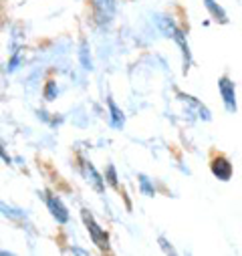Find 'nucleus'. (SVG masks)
Segmentation results:
<instances>
[{
	"label": "nucleus",
	"mask_w": 242,
	"mask_h": 256,
	"mask_svg": "<svg viewBox=\"0 0 242 256\" xmlns=\"http://www.w3.org/2000/svg\"><path fill=\"white\" fill-rule=\"evenodd\" d=\"M158 24H160L162 30L166 32V36H172V38L180 44L182 52H184V71H188V69H190V62H192V54H190V46H188V42H186L184 32H182L180 28H176V24H174L168 16H158Z\"/></svg>",
	"instance_id": "f257e3e1"
},
{
	"label": "nucleus",
	"mask_w": 242,
	"mask_h": 256,
	"mask_svg": "<svg viewBox=\"0 0 242 256\" xmlns=\"http://www.w3.org/2000/svg\"><path fill=\"white\" fill-rule=\"evenodd\" d=\"M81 218H83V222H85V226H87V230H89V234H91V240H93L101 250H107V248H109V238H107V234L97 226V222L93 220V216L89 214V210H81Z\"/></svg>",
	"instance_id": "f03ea898"
},
{
	"label": "nucleus",
	"mask_w": 242,
	"mask_h": 256,
	"mask_svg": "<svg viewBox=\"0 0 242 256\" xmlns=\"http://www.w3.org/2000/svg\"><path fill=\"white\" fill-rule=\"evenodd\" d=\"M218 89L222 93V99H224V105L230 113H236V93H234V83L228 79V77H222L218 81Z\"/></svg>",
	"instance_id": "7ed1b4c3"
},
{
	"label": "nucleus",
	"mask_w": 242,
	"mask_h": 256,
	"mask_svg": "<svg viewBox=\"0 0 242 256\" xmlns=\"http://www.w3.org/2000/svg\"><path fill=\"white\" fill-rule=\"evenodd\" d=\"M93 12L101 24L109 22L115 12V0H93Z\"/></svg>",
	"instance_id": "20e7f679"
},
{
	"label": "nucleus",
	"mask_w": 242,
	"mask_h": 256,
	"mask_svg": "<svg viewBox=\"0 0 242 256\" xmlns=\"http://www.w3.org/2000/svg\"><path fill=\"white\" fill-rule=\"evenodd\" d=\"M44 200H46V206L52 214V218L58 222V224H65L69 220V212L67 208L63 206V202H60L56 196H50V194H44Z\"/></svg>",
	"instance_id": "39448f33"
},
{
	"label": "nucleus",
	"mask_w": 242,
	"mask_h": 256,
	"mask_svg": "<svg viewBox=\"0 0 242 256\" xmlns=\"http://www.w3.org/2000/svg\"><path fill=\"white\" fill-rule=\"evenodd\" d=\"M210 168H212V174H214L218 180H222V182H226V180L232 178V164H230L224 156L214 158L212 164H210Z\"/></svg>",
	"instance_id": "423d86ee"
},
{
	"label": "nucleus",
	"mask_w": 242,
	"mask_h": 256,
	"mask_svg": "<svg viewBox=\"0 0 242 256\" xmlns=\"http://www.w3.org/2000/svg\"><path fill=\"white\" fill-rule=\"evenodd\" d=\"M204 6H206V8H208V12L214 16V20H218V22H222V24H226V22H228L226 12L222 10V6L216 2V0H204Z\"/></svg>",
	"instance_id": "0eeeda50"
},
{
	"label": "nucleus",
	"mask_w": 242,
	"mask_h": 256,
	"mask_svg": "<svg viewBox=\"0 0 242 256\" xmlns=\"http://www.w3.org/2000/svg\"><path fill=\"white\" fill-rule=\"evenodd\" d=\"M83 168H85V174H87V178H89V182L93 184V188L97 190V192H103V182H101V178H99V174L95 172V168L89 164V162H83Z\"/></svg>",
	"instance_id": "6e6552de"
},
{
	"label": "nucleus",
	"mask_w": 242,
	"mask_h": 256,
	"mask_svg": "<svg viewBox=\"0 0 242 256\" xmlns=\"http://www.w3.org/2000/svg\"><path fill=\"white\" fill-rule=\"evenodd\" d=\"M107 105H109V111H111V123H113V127H124L126 117H124V113L117 109V105H115V101L111 97L107 99Z\"/></svg>",
	"instance_id": "1a4fd4ad"
},
{
	"label": "nucleus",
	"mask_w": 242,
	"mask_h": 256,
	"mask_svg": "<svg viewBox=\"0 0 242 256\" xmlns=\"http://www.w3.org/2000/svg\"><path fill=\"white\" fill-rule=\"evenodd\" d=\"M79 56H81V65H83V69H85V71H91L93 65H91V54H89V46H87V42H81Z\"/></svg>",
	"instance_id": "9d476101"
},
{
	"label": "nucleus",
	"mask_w": 242,
	"mask_h": 256,
	"mask_svg": "<svg viewBox=\"0 0 242 256\" xmlns=\"http://www.w3.org/2000/svg\"><path fill=\"white\" fill-rule=\"evenodd\" d=\"M140 182H142V188H144V192L148 196H154V188L150 186V182H148V178L146 176H140Z\"/></svg>",
	"instance_id": "9b49d317"
},
{
	"label": "nucleus",
	"mask_w": 242,
	"mask_h": 256,
	"mask_svg": "<svg viewBox=\"0 0 242 256\" xmlns=\"http://www.w3.org/2000/svg\"><path fill=\"white\" fill-rule=\"evenodd\" d=\"M54 95H56L54 83H52V81H48V85H46V89H44V97H46L48 101H52V99H54Z\"/></svg>",
	"instance_id": "f8f14e48"
},
{
	"label": "nucleus",
	"mask_w": 242,
	"mask_h": 256,
	"mask_svg": "<svg viewBox=\"0 0 242 256\" xmlns=\"http://www.w3.org/2000/svg\"><path fill=\"white\" fill-rule=\"evenodd\" d=\"M107 178H109V184H111L113 188H117V176H115V168H113V166L107 168Z\"/></svg>",
	"instance_id": "ddd939ff"
},
{
	"label": "nucleus",
	"mask_w": 242,
	"mask_h": 256,
	"mask_svg": "<svg viewBox=\"0 0 242 256\" xmlns=\"http://www.w3.org/2000/svg\"><path fill=\"white\" fill-rule=\"evenodd\" d=\"M18 58H20V52H16V54L12 56V60H10V65H8V69H10V71H14V69H16V65H18Z\"/></svg>",
	"instance_id": "4468645a"
}]
</instances>
